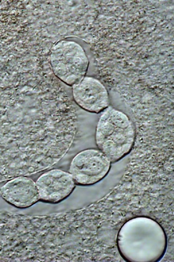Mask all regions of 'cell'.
I'll use <instances>...</instances> for the list:
<instances>
[{
	"label": "cell",
	"mask_w": 174,
	"mask_h": 262,
	"mask_svg": "<svg viewBox=\"0 0 174 262\" xmlns=\"http://www.w3.org/2000/svg\"><path fill=\"white\" fill-rule=\"evenodd\" d=\"M137 136L134 122L128 115L109 106L98 121L95 139L97 149L115 163L133 150Z\"/></svg>",
	"instance_id": "obj_2"
},
{
	"label": "cell",
	"mask_w": 174,
	"mask_h": 262,
	"mask_svg": "<svg viewBox=\"0 0 174 262\" xmlns=\"http://www.w3.org/2000/svg\"><path fill=\"white\" fill-rule=\"evenodd\" d=\"M48 61L54 76L70 87L86 77L89 63L86 53L81 45L65 39L53 45L48 53Z\"/></svg>",
	"instance_id": "obj_3"
},
{
	"label": "cell",
	"mask_w": 174,
	"mask_h": 262,
	"mask_svg": "<svg viewBox=\"0 0 174 262\" xmlns=\"http://www.w3.org/2000/svg\"><path fill=\"white\" fill-rule=\"evenodd\" d=\"M71 88L73 101L83 110L99 114L110 106L109 92L102 82L96 78L86 76Z\"/></svg>",
	"instance_id": "obj_6"
},
{
	"label": "cell",
	"mask_w": 174,
	"mask_h": 262,
	"mask_svg": "<svg viewBox=\"0 0 174 262\" xmlns=\"http://www.w3.org/2000/svg\"><path fill=\"white\" fill-rule=\"evenodd\" d=\"M36 183L39 202L49 204H59L67 200L77 186L69 172L59 169L45 172Z\"/></svg>",
	"instance_id": "obj_5"
},
{
	"label": "cell",
	"mask_w": 174,
	"mask_h": 262,
	"mask_svg": "<svg viewBox=\"0 0 174 262\" xmlns=\"http://www.w3.org/2000/svg\"><path fill=\"white\" fill-rule=\"evenodd\" d=\"M121 257L132 262L160 261L166 252L168 238L162 226L148 216H138L127 220L117 236Z\"/></svg>",
	"instance_id": "obj_1"
},
{
	"label": "cell",
	"mask_w": 174,
	"mask_h": 262,
	"mask_svg": "<svg viewBox=\"0 0 174 262\" xmlns=\"http://www.w3.org/2000/svg\"><path fill=\"white\" fill-rule=\"evenodd\" d=\"M0 198L11 206L26 209L39 202L36 182L28 176H19L7 181L0 188Z\"/></svg>",
	"instance_id": "obj_7"
},
{
	"label": "cell",
	"mask_w": 174,
	"mask_h": 262,
	"mask_svg": "<svg viewBox=\"0 0 174 262\" xmlns=\"http://www.w3.org/2000/svg\"><path fill=\"white\" fill-rule=\"evenodd\" d=\"M112 162L98 149H87L72 159L69 172L77 185L90 186L100 183L110 173Z\"/></svg>",
	"instance_id": "obj_4"
}]
</instances>
